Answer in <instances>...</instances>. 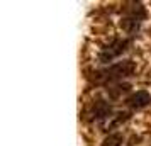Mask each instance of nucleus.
I'll return each mask as SVG.
<instances>
[{"label": "nucleus", "instance_id": "nucleus-3", "mask_svg": "<svg viewBox=\"0 0 151 146\" xmlns=\"http://www.w3.org/2000/svg\"><path fill=\"white\" fill-rule=\"evenodd\" d=\"M127 104H129L131 107H134V109H143L146 105H150L151 104L150 92L139 90V92H136V93H132V95L127 99Z\"/></svg>", "mask_w": 151, "mask_h": 146}, {"label": "nucleus", "instance_id": "nucleus-4", "mask_svg": "<svg viewBox=\"0 0 151 146\" xmlns=\"http://www.w3.org/2000/svg\"><path fill=\"white\" fill-rule=\"evenodd\" d=\"M92 114H93V117H95V119L105 117V116H109V114H110V105L107 104V102H104V100H99V102L93 105Z\"/></svg>", "mask_w": 151, "mask_h": 146}, {"label": "nucleus", "instance_id": "nucleus-5", "mask_svg": "<svg viewBox=\"0 0 151 146\" xmlns=\"http://www.w3.org/2000/svg\"><path fill=\"white\" fill-rule=\"evenodd\" d=\"M122 134H119V132H114V134H109L107 138L102 141V146H121L122 145Z\"/></svg>", "mask_w": 151, "mask_h": 146}, {"label": "nucleus", "instance_id": "nucleus-1", "mask_svg": "<svg viewBox=\"0 0 151 146\" xmlns=\"http://www.w3.org/2000/svg\"><path fill=\"white\" fill-rule=\"evenodd\" d=\"M134 63L131 60H124V61H119L116 65H110L109 68H105L104 71H100L99 77L102 78L104 82H114V80H121L124 77H129L131 73L134 71Z\"/></svg>", "mask_w": 151, "mask_h": 146}, {"label": "nucleus", "instance_id": "nucleus-2", "mask_svg": "<svg viewBox=\"0 0 151 146\" xmlns=\"http://www.w3.org/2000/svg\"><path fill=\"white\" fill-rule=\"evenodd\" d=\"M126 48H127V41H126V39H114L107 48L102 49L99 60L102 63H109V61H112L114 58H117L119 55H122L124 51H126Z\"/></svg>", "mask_w": 151, "mask_h": 146}]
</instances>
